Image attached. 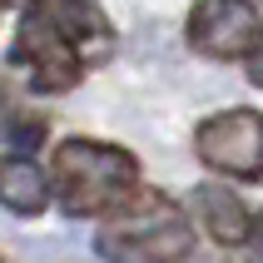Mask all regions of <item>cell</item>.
Wrapping results in <instances>:
<instances>
[{"label":"cell","instance_id":"ba28073f","mask_svg":"<svg viewBox=\"0 0 263 263\" xmlns=\"http://www.w3.org/2000/svg\"><path fill=\"white\" fill-rule=\"evenodd\" d=\"M243 249H249V263H263V214L253 219V229H249V243H243Z\"/></svg>","mask_w":263,"mask_h":263},{"label":"cell","instance_id":"8fae6325","mask_svg":"<svg viewBox=\"0 0 263 263\" xmlns=\"http://www.w3.org/2000/svg\"><path fill=\"white\" fill-rule=\"evenodd\" d=\"M0 263H5V258H0Z\"/></svg>","mask_w":263,"mask_h":263},{"label":"cell","instance_id":"3957f363","mask_svg":"<svg viewBox=\"0 0 263 263\" xmlns=\"http://www.w3.org/2000/svg\"><path fill=\"white\" fill-rule=\"evenodd\" d=\"M95 249L104 263H189L194 219L164 189H139L115 214H104Z\"/></svg>","mask_w":263,"mask_h":263},{"label":"cell","instance_id":"5b68a950","mask_svg":"<svg viewBox=\"0 0 263 263\" xmlns=\"http://www.w3.org/2000/svg\"><path fill=\"white\" fill-rule=\"evenodd\" d=\"M184 35L204 60H249L263 45V15L253 0H194Z\"/></svg>","mask_w":263,"mask_h":263},{"label":"cell","instance_id":"7a4b0ae2","mask_svg":"<svg viewBox=\"0 0 263 263\" xmlns=\"http://www.w3.org/2000/svg\"><path fill=\"white\" fill-rule=\"evenodd\" d=\"M50 184L65 219H104L139 194V159L124 144H104L89 134H70L55 144Z\"/></svg>","mask_w":263,"mask_h":263},{"label":"cell","instance_id":"30bf717a","mask_svg":"<svg viewBox=\"0 0 263 263\" xmlns=\"http://www.w3.org/2000/svg\"><path fill=\"white\" fill-rule=\"evenodd\" d=\"M0 5H25V0H0Z\"/></svg>","mask_w":263,"mask_h":263},{"label":"cell","instance_id":"52a82bcc","mask_svg":"<svg viewBox=\"0 0 263 263\" xmlns=\"http://www.w3.org/2000/svg\"><path fill=\"white\" fill-rule=\"evenodd\" d=\"M55 199V184L30 154H10L0 159V209H10L20 219H40Z\"/></svg>","mask_w":263,"mask_h":263},{"label":"cell","instance_id":"8992f818","mask_svg":"<svg viewBox=\"0 0 263 263\" xmlns=\"http://www.w3.org/2000/svg\"><path fill=\"white\" fill-rule=\"evenodd\" d=\"M194 214H199V223H204V234L214 238V243H223V249L249 243L253 214L229 184H199V189H194Z\"/></svg>","mask_w":263,"mask_h":263},{"label":"cell","instance_id":"6da1fadb","mask_svg":"<svg viewBox=\"0 0 263 263\" xmlns=\"http://www.w3.org/2000/svg\"><path fill=\"white\" fill-rule=\"evenodd\" d=\"M115 50V25L100 0H25L10 40V65L30 74L35 95H65L104 65Z\"/></svg>","mask_w":263,"mask_h":263},{"label":"cell","instance_id":"9c48e42d","mask_svg":"<svg viewBox=\"0 0 263 263\" xmlns=\"http://www.w3.org/2000/svg\"><path fill=\"white\" fill-rule=\"evenodd\" d=\"M249 80H253V85L263 89V45H258V50L249 55Z\"/></svg>","mask_w":263,"mask_h":263},{"label":"cell","instance_id":"277c9868","mask_svg":"<svg viewBox=\"0 0 263 263\" xmlns=\"http://www.w3.org/2000/svg\"><path fill=\"white\" fill-rule=\"evenodd\" d=\"M194 154L204 169L238 184H263V115L249 104L219 109V115L199 119L194 129Z\"/></svg>","mask_w":263,"mask_h":263}]
</instances>
